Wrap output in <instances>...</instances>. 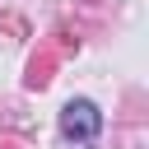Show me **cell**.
<instances>
[{
    "instance_id": "cell-1",
    "label": "cell",
    "mask_w": 149,
    "mask_h": 149,
    "mask_svg": "<svg viewBox=\"0 0 149 149\" xmlns=\"http://www.w3.org/2000/svg\"><path fill=\"white\" fill-rule=\"evenodd\" d=\"M61 130H65L70 140H93V135L102 130V112H98L88 98H74V102H65V112H61Z\"/></svg>"
}]
</instances>
